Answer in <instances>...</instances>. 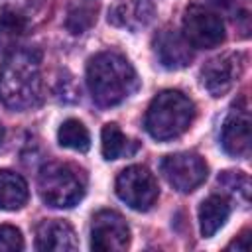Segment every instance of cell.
Returning a JSON list of instances; mask_svg holds the SVG:
<instances>
[{
	"label": "cell",
	"mask_w": 252,
	"mask_h": 252,
	"mask_svg": "<svg viewBox=\"0 0 252 252\" xmlns=\"http://www.w3.org/2000/svg\"><path fill=\"white\" fill-rule=\"evenodd\" d=\"M77 236L69 222L53 219V220H41L35 228V248L43 252H67L75 250Z\"/></svg>",
	"instance_id": "12"
},
{
	"label": "cell",
	"mask_w": 252,
	"mask_h": 252,
	"mask_svg": "<svg viewBox=\"0 0 252 252\" xmlns=\"http://www.w3.org/2000/svg\"><path fill=\"white\" fill-rule=\"evenodd\" d=\"M26 20L14 12H4L0 16V53L14 47V43L24 35Z\"/></svg>",
	"instance_id": "18"
},
{
	"label": "cell",
	"mask_w": 252,
	"mask_h": 252,
	"mask_svg": "<svg viewBox=\"0 0 252 252\" xmlns=\"http://www.w3.org/2000/svg\"><path fill=\"white\" fill-rule=\"evenodd\" d=\"M116 195L134 211H148L159 195L154 173L144 165H128L116 177Z\"/></svg>",
	"instance_id": "5"
},
{
	"label": "cell",
	"mask_w": 252,
	"mask_h": 252,
	"mask_svg": "<svg viewBox=\"0 0 252 252\" xmlns=\"http://www.w3.org/2000/svg\"><path fill=\"white\" fill-rule=\"evenodd\" d=\"M230 217V205L224 197L220 195H211L207 197L201 207H199V226L201 234L205 238H211L224 226V222Z\"/></svg>",
	"instance_id": "14"
},
{
	"label": "cell",
	"mask_w": 252,
	"mask_h": 252,
	"mask_svg": "<svg viewBox=\"0 0 252 252\" xmlns=\"http://www.w3.org/2000/svg\"><path fill=\"white\" fill-rule=\"evenodd\" d=\"M128 138L122 134V130L118 128V124L110 122L102 126L100 132V150L104 159H118L124 154H132V150H128Z\"/></svg>",
	"instance_id": "17"
},
{
	"label": "cell",
	"mask_w": 252,
	"mask_h": 252,
	"mask_svg": "<svg viewBox=\"0 0 252 252\" xmlns=\"http://www.w3.org/2000/svg\"><path fill=\"white\" fill-rule=\"evenodd\" d=\"M154 12L156 8L152 0H122L110 8L108 22L120 28L138 30L154 20Z\"/></svg>",
	"instance_id": "13"
},
{
	"label": "cell",
	"mask_w": 252,
	"mask_h": 252,
	"mask_svg": "<svg viewBox=\"0 0 252 252\" xmlns=\"http://www.w3.org/2000/svg\"><path fill=\"white\" fill-rule=\"evenodd\" d=\"M0 100L12 110H26L41 100V53L32 47L12 49L0 65Z\"/></svg>",
	"instance_id": "1"
},
{
	"label": "cell",
	"mask_w": 252,
	"mask_h": 252,
	"mask_svg": "<svg viewBox=\"0 0 252 252\" xmlns=\"http://www.w3.org/2000/svg\"><path fill=\"white\" fill-rule=\"evenodd\" d=\"M195 118V104L181 91H161L158 93L146 112L144 126L154 140L167 142L179 138L189 130Z\"/></svg>",
	"instance_id": "3"
},
{
	"label": "cell",
	"mask_w": 252,
	"mask_h": 252,
	"mask_svg": "<svg viewBox=\"0 0 252 252\" xmlns=\"http://www.w3.org/2000/svg\"><path fill=\"white\" fill-rule=\"evenodd\" d=\"M96 22V6H91V4H79V6H73L67 14V20H65V26L71 33H83L87 32L93 24Z\"/></svg>",
	"instance_id": "20"
},
{
	"label": "cell",
	"mask_w": 252,
	"mask_h": 252,
	"mask_svg": "<svg viewBox=\"0 0 252 252\" xmlns=\"http://www.w3.org/2000/svg\"><path fill=\"white\" fill-rule=\"evenodd\" d=\"M228 250H232V248H236V250H242V252H246V250H250V232L248 230H244L236 240H232L228 246H226Z\"/></svg>",
	"instance_id": "22"
},
{
	"label": "cell",
	"mask_w": 252,
	"mask_h": 252,
	"mask_svg": "<svg viewBox=\"0 0 252 252\" xmlns=\"http://www.w3.org/2000/svg\"><path fill=\"white\" fill-rule=\"evenodd\" d=\"M37 189L39 197L49 207L69 209L85 197L87 179L85 173L71 163L49 161L39 169Z\"/></svg>",
	"instance_id": "4"
},
{
	"label": "cell",
	"mask_w": 252,
	"mask_h": 252,
	"mask_svg": "<svg viewBox=\"0 0 252 252\" xmlns=\"http://www.w3.org/2000/svg\"><path fill=\"white\" fill-rule=\"evenodd\" d=\"M4 142V128H2V124H0V144Z\"/></svg>",
	"instance_id": "23"
},
{
	"label": "cell",
	"mask_w": 252,
	"mask_h": 252,
	"mask_svg": "<svg viewBox=\"0 0 252 252\" xmlns=\"http://www.w3.org/2000/svg\"><path fill=\"white\" fill-rule=\"evenodd\" d=\"M217 181L236 201H240L242 205L248 203V199H250V179H248L246 173H242V171H222Z\"/></svg>",
	"instance_id": "19"
},
{
	"label": "cell",
	"mask_w": 252,
	"mask_h": 252,
	"mask_svg": "<svg viewBox=\"0 0 252 252\" xmlns=\"http://www.w3.org/2000/svg\"><path fill=\"white\" fill-rule=\"evenodd\" d=\"M159 169L167 183L181 193L195 191L207 179L209 171L205 159L191 152H177L165 156L159 163Z\"/></svg>",
	"instance_id": "6"
},
{
	"label": "cell",
	"mask_w": 252,
	"mask_h": 252,
	"mask_svg": "<svg viewBox=\"0 0 252 252\" xmlns=\"http://www.w3.org/2000/svg\"><path fill=\"white\" fill-rule=\"evenodd\" d=\"M28 183L20 173L10 169L0 171V209L2 211H18L28 201Z\"/></svg>",
	"instance_id": "15"
},
{
	"label": "cell",
	"mask_w": 252,
	"mask_h": 252,
	"mask_svg": "<svg viewBox=\"0 0 252 252\" xmlns=\"http://www.w3.org/2000/svg\"><path fill=\"white\" fill-rule=\"evenodd\" d=\"M183 35L191 47L211 49L222 43L224 24L217 12L203 6H191L183 18Z\"/></svg>",
	"instance_id": "7"
},
{
	"label": "cell",
	"mask_w": 252,
	"mask_h": 252,
	"mask_svg": "<svg viewBox=\"0 0 252 252\" xmlns=\"http://www.w3.org/2000/svg\"><path fill=\"white\" fill-rule=\"evenodd\" d=\"M57 140L63 148H69L75 152H87L91 148V136H89L87 126L75 118H69L59 126Z\"/></svg>",
	"instance_id": "16"
},
{
	"label": "cell",
	"mask_w": 252,
	"mask_h": 252,
	"mask_svg": "<svg viewBox=\"0 0 252 252\" xmlns=\"http://www.w3.org/2000/svg\"><path fill=\"white\" fill-rule=\"evenodd\" d=\"M87 85L98 106H116L138 89V75L124 55L100 51L87 63Z\"/></svg>",
	"instance_id": "2"
},
{
	"label": "cell",
	"mask_w": 252,
	"mask_h": 252,
	"mask_svg": "<svg viewBox=\"0 0 252 252\" xmlns=\"http://www.w3.org/2000/svg\"><path fill=\"white\" fill-rule=\"evenodd\" d=\"M154 49H156V55H158L159 63L165 69H173V71L183 69L193 59L191 43L185 39L183 33H179L175 30L159 32L154 39Z\"/></svg>",
	"instance_id": "11"
},
{
	"label": "cell",
	"mask_w": 252,
	"mask_h": 252,
	"mask_svg": "<svg viewBox=\"0 0 252 252\" xmlns=\"http://www.w3.org/2000/svg\"><path fill=\"white\" fill-rule=\"evenodd\" d=\"M24 248L22 232L12 224H0V252H20Z\"/></svg>",
	"instance_id": "21"
},
{
	"label": "cell",
	"mask_w": 252,
	"mask_h": 252,
	"mask_svg": "<svg viewBox=\"0 0 252 252\" xmlns=\"http://www.w3.org/2000/svg\"><path fill=\"white\" fill-rule=\"evenodd\" d=\"M242 71H244L242 53H222L203 65L201 83L211 96H222L236 85Z\"/></svg>",
	"instance_id": "9"
},
{
	"label": "cell",
	"mask_w": 252,
	"mask_h": 252,
	"mask_svg": "<svg viewBox=\"0 0 252 252\" xmlns=\"http://www.w3.org/2000/svg\"><path fill=\"white\" fill-rule=\"evenodd\" d=\"M130 246V228L122 215L102 209L93 217L91 248L96 252H122Z\"/></svg>",
	"instance_id": "8"
},
{
	"label": "cell",
	"mask_w": 252,
	"mask_h": 252,
	"mask_svg": "<svg viewBox=\"0 0 252 252\" xmlns=\"http://www.w3.org/2000/svg\"><path fill=\"white\" fill-rule=\"evenodd\" d=\"M220 146L232 158L250 156V116L248 110H234L226 116L220 130Z\"/></svg>",
	"instance_id": "10"
}]
</instances>
